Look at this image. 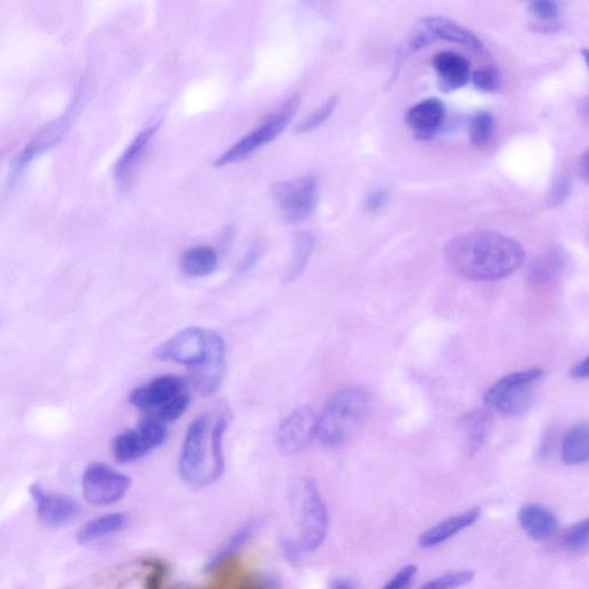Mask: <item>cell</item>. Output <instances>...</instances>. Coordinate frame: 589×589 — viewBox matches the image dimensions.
<instances>
[{"label":"cell","instance_id":"cell-1","mask_svg":"<svg viewBox=\"0 0 589 589\" xmlns=\"http://www.w3.org/2000/svg\"><path fill=\"white\" fill-rule=\"evenodd\" d=\"M445 255L451 269L466 279L493 281L509 277L523 265L522 246L506 235L478 231L451 240Z\"/></svg>","mask_w":589,"mask_h":589},{"label":"cell","instance_id":"cell-2","mask_svg":"<svg viewBox=\"0 0 589 589\" xmlns=\"http://www.w3.org/2000/svg\"><path fill=\"white\" fill-rule=\"evenodd\" d=\"M154 356L163 362L185 365L191 384L203 396L218 392L226 370L223 336L203 327H187L156 348Z\"/></svg>","mask_w":589,"mask_h":589},{"label":"cell","instance_id":"cell-3","mask_svg":"<svg viewBox=\"0 0 589 589\" xmlns=\"http://www.w3.org/2000/svg\"><path fill=\"white\" fill-rule=\"evenodd\" d=\"M371 405V395L362 387L339 390L318 416L316 438L326 447L344 445L364 425Z\"/></svg>","mask_w":589,"mask_h":589},{"label":"cell","instance_id":"cell-4","mask_svg":"<svg viewBox=\"0 0 589 589\" xmlns=\"http://www.w3.org/2000/svg\"><path fill=\"white\" fill-rule=\"evenodd\" d=\"M129 402L142 411L144 417L154 418L166 425L173 423L185 415L189 407L188 381L171 374L158 377L132 390Z\"/></svg>","mask_w":589,"mask_h":589},{"label":"cell","instance_id":"cell-5","mask_svg":"<svg viewBox=\"0 0 589 589\" xmlns=\"http://www.w3.org/2000/svg\"><path fill=\"white\" fill-rule=\"evenodd\" d=\"M212 420L210 415L198 416L188 426L183 440L179 474L186 484L201 488L217 483L220 479L214 469L211 447Z\"/></svg>","mask_w":589,"mask_h":589},{"label":"cell","instance_id":"cell-6","mask_svg":"<svg viewBox=\"0 0 589 589\" xmlns=\"http://www.w3.org/2000/svg\"><path fill=\"white\" fill-rule=\"evenodd\" d=\"M84 86L80 82L78 88L75 89L70 105L67 106L66 111L55 120L43 127L40 132L36 133L32 140L26 144L20 154L15 156L11 174L9 177V186L14 187L20 181L24 174L36 159L40 158L53 147L63 140V137L68 132V129L73 124L74 119L78 116L83 101Z\"/></svg>","mask_w":589,"mask_h":589},{"label":"cell","instance_id":"cell-7","mask_svg":"<svg viewBox=\"0 0 589 589\" xmlns=\"http://www.w3.org/2000/svg\"><path fill=\"white\" fill-rule=\"evenodd\" d=\"M301 105V97L295 95L287 99L279 109L266 117L262 124L257 126L248 135L243 136L231 148L220 155L214 166L225 167L242 162V160L254 155L256 151L273 142L279 135L285 132L290 122L296 116L298 107Z\"/></svg>","mask_w":589,"mask_h":589},{"label":"cell","instance_id":"cell-8","mask_svg":"<svg viewBox=\"0 0 589 589\" xmlns=\"http://www.w3.org/2000/svg\"><path fill=\"white\" fill-rule=\"evenodd\" d=\"M295 497L298 504V534L296 539L304 553L316 552L323 545L328 532L326 503L315 481H298Z\"/></svg>","mask_w":589,"mask_h":589},{"label":"cell","instance_id":"cell-9","mask_svg":"<svg viewBox=\"0 0 589 589\" xmlns=\"http://www.w3.org/2000/svg\"><path fill=\"white\" fill-rule=\"evenodd\" d=\"M542 377L540 369L511 373L487 390L485 402L502 415H522L531 408Z\"/></svg>","mask_w":589,"mask_h":589},{"label":"cell","instance_id":"cell-10","mask_svg":"<svg viewBox=\"0 0 589 589\" xmlns=\"http://www.w3.org/2000/svg\"><path fill=\"white\" fill-rule=\"evenodd\" d=\"M272 196L282 219L288 224H300L311 218L316 211L318 181L313 175H304L294 180L275 183Z\"/></svg>","mask_w":589,"mask_h":589},{"label":"cell","instance_id":"cell-11","mask_svg":"<svg viewBox=\"0 0 589 589\" xmlns=\"http://www.w3.org/2000/svg\"><path fill=\"white\" fill-rule=\"evenodd\" d=\"M132 487L125 473L102 462L91 463L82 476L84 499L95 507H109L120 502Z\"/></svg>","mask_w":589,"mask_h":589},{"label":"cell","instance_id":"cell-12","mask_svg":"<svg viewBox=\"0 0 589 589\" xmlns=\"http://www.w3.org/2000/svg\"><path fill=\"white\" fill-rule=\"evenodd\" d=\"M168 438L167 425L154 418L143 417L134 430L122 432L113 439L112 453L121 464L133 463L159 447Z\"/></svg>","mask_w":589,"mask_h":589},{"label":"cell","instance_id":"cell-13","mask_svg":"<svg viewBox=\"0 0 589 589\" xmlns=\"http://www.w3.org/2000/svg\"><path fill=\"white\" fill-rule=\"evenodd\" d=\"M316 412L309 407L295 409L282 420L275 433V443L283 455H295L316 438Z\"/></svg>","mask_w":589,"mask_h":589},{"label":"cell","instance_id":"cell-14","mask_svg":"<svg viewBox=\"0 0 589 589\" xmlns=\"http://www.w3.org/2000/svg\"><path fill=\"white\" fill-rule=\"evenodd\" d=\"M38 518L45 525L59 527L70 524L81 514V507L72 497L50 492L40 484L29 489Z\"/></svg>","mask_w":589,"mask_h":589},{"label":"cell","instance_id":"cell-15","mask_svg":"<svg viewBox=\"0 0 589 589\" xmlns=\"http://www.w3.org/2000/svg\"><path fill=\"white\" fill-rule=\"evenodd\" d=\"M160 121L145 127L134 140L129 143L128 147L119 157L118 162L114 165V180L121 190H128L133 185V181L142 160L147 154L149 145L154 140L158 132Z\"/></svg>","mask_w":589,"mask_h":589},{"label":"cell","instance_id":"cell-16","mask_svg":"<svg viewBox=\"0 0 589 589\" xmlns=\"http://www.w3.org/2000/svg\"><path fill=\"white\" fill-rule=\"evenodd\" d=\"M518 522L531 539L539 542L553 539L560 530L554 512L538 503L525 504L518 512Z\"/></svg>","mask_w":589,"mask_h":589},{"label":"cell","instance_id":"cell-17","mask_svg":"<svg viewBox=\"0 0 589 589\" xmlns=\"http://www.w3.org/2000/svg\"><path fill=\"white\" fill-rule=\"evenodd\" d=\"M433 66L439 76L442 91H454L466 86L471 79V66L468 59L456 52L443 51L433 59Z\"/></svg>","mask_w":589,"mask_h":589},{"label":"cell","instance_id":"cell-18","mask_svg":"<svg viewBox=\"0 0 589 589\" xmlns=\"http://www.w3.org/2000/svg\"><path fill=\"white\" fill-rule=\"evenodd\" d=\"M481 517V511L478 508H472L453 517L442 520L425 531L419 538V546L423 549H432L443 545L451 538L456 537L458 533L469 529L476 524Z\"/></svg>","mask_w":589,"mask_h":589},{"label":"cell","instance_id":"cell-19","mask_svg":"<svg viewBox=\"0 0 589 589\" xmlns=\"http://www.w3.org/2000/svg\"><path fill=\"white\" fill-rule=\"evenodd\" d=\"M445 117V105L439 99L430 98L412 107L407 122L418 139L428 140L438 132Z\"/></svg>","mask_w":589,"mask_h":589},{"label":"cell","instance_id":"cell-20","mask_svg":"<svg viewBox=\"0 0 589 589\" xmlns=\"http://www.w3.org/2000/svg\"><path fill=\"white\" fill-rule=\"evenodd\" d=\"M419 32L425 35L431 43L440 40L462 44L476 50L483 48V44L476 35L446 18L431 17L424 19Z\"/></svg>","mask_w":589,"mask_h":589},{"label":"cell","instance_id":"cell-21","mask_svg":"<svg viewBox=\"0 0 589 589\" xmlns=\"http://www.w3.org/2000/svg\"><path fill=\"white\" fill-rule=\"evenodd\" d=\"M258 523L256 520H250L243 524L239 530L232 534L223 547L214 553L210 560L205 564L206 573H214L232 563L235 556L248 545V542L254 537L257 531Z\"/></svg>","mask_w":589,"mask_h":589},{"label":"cell","instance_id":"cell-22","mask_svg":"<svg viewBox=\"0 0 589 589\" xmlns=\"http://www.w3.org/2000/svg\"><path fill=\"white\" fill-rule=\"evenodd\" d=\"M128 517L124 512H111L103 516L90 519L78 532V541L81 545H88L98 540L110 537V535L126 529Z\"/></svg>","mask_w":589,"mask_h":589},{"label":"cell","instance_id":"cell-23","mask_svg":"<svg viewBox=\"0 0 589 589\" xmlns=\"http://www.w3.org/2000/svg\"><path fill=\"white\" fill-rule=\"evenodd\" d=\"M217 251L209 246H195L183 252L180 267L190 278L209 277L218 267Z\"/></svg>","mask_w":589,"mask_h":589},{"label":"cell","instance_id":"cell-24","mask_svg":"<svg viewBox=\"0 0 589 589\" xmlns=\"http://www.w3.org/2000/svg\"><path fill=\"white\" fill-rule=\"evenodd\" d=\"M566 264H568V256L563 249H549L532 263L529 271L531 285H546L565 269Z\"/></svg>","mask_w":589,"mask_h":589},{"label":"cell","instance_id":"cell-25","mask_svg":"<svg viewBox=\"0 0 589 589\" xmlns=\"http://www.w3.org/2000/svg\"><path fill=\"white\" fill-rule=\"evenodd\" d=\"M562 458L565 464L581 465L589 458V428L581 423L565 433L562 442Z\"/></svg>","mask_w":589,"mask_h":589},{"label":"cell","instance_id":"cell-26","mask_svg":"<svg viewBox=\"0 0 589 589\" xmlns=\"http://www.w3.org/2000/svg\"><path fill=\"white\" fill-rule=\"evenodd\" d=\"M313 248H315V239L311 234L302 232L296 235L293 259L285 273L286 282H294L301 277L309 263Z\"/></svg>","mask_w":589,"mask_h":589},{"label":"cell","instance_id":"cell-27","mask_svg":"<svg viewBox=\"0 0 589 589\" xmlns=\"http://www.w3.org/2000/svg\"><path fill=\"white\" fill-rule=\"evenodd\" d=\"M464 428L469 447L477 451L484 445L492 428V417L487 411H473L465 418Z\"/></svg>","mask_w":589,"mask_h":589},{"label":"cell","instance_id":"cell-28","mask_svg":"<svg viewBox=\"0 0 589 589\" xmlns=\"http://www.w3.org/2000/svg\"><path fill=\"white\" fill-rule=\"evenodd\" d=\"M494 118L489 112H478L470 122V141L474 147H485L492 140Z\"/></svg>","mask_w":589,"mask_h":589},{"label":"cell","instance_id":"cell-29","mask_svg":"<svg viewBox=\"0 0 589 589\" xmlns=\"http://www.w3.org/2000/svg\"><path fill=\"white\" fill-rule=\"evenodd\" d=\"M474 579L472 570H461L445 573V575L428 580L418 589H457L469 585Z\"/></svg>","mask_w":589,"mask_h":589},{"label":"cell","instance_id":"cell-30","mask_svg":"<svg viewBox=\"0 0 589 589\" xmlns=\"http://www.w3.org/2000/svg\"><path fill=\"white\" fill-rule=\"evenodd\" d=\"M339 98L336 96L331 97L328 101L321 105L319 109L313 111L310 116L304 118L300 124L295 128V132L298 134L310 133L312 130L319 128L325 124L328 118H330L338 106Z\"/></svg>","mask_w":589,"mask_h":589},{"label":"cell","instance_id":"cell-31","mask_svg":"<svg viewBox=\"0 0 589 589\" xmlns=\"http://www.w3.org/2000/svg\"><path fill=\"white\" fill-rule=\"evenodd\" d=\"M589 542V520L586 518L581 522L569 527L563 534L562 543L569 552H580L588 547Z\"/></svg>","mask_w":589,"mask_h":589},{"label":"cell","instance_id":"cell-32","mask_svg":"<svg viewBox=\"0 0 589 589\" xmlns=\"http://www.w3.org/2000/svg\"><path fill=\"white\" fill-rule=\"evenodd\" d=\"M472 81L474 87L484 93H496L500 89V75L493 67L481 68L473 73Z\"/></svg>","mask_w":589,"mask_h":589},{"label":"cell","instance_id":"cell-33","mask_svg":"<svg viewBox=\"0 0 589 589\" xmlns=\"http://www.w3.org/2000/svg\"><path fill=\"white\" fill-rule=\"evenodd\" d=\"M571 180L568 174L561 175L558 178L550 190L549 197H548V204L552 206V208H556V206L563 204L571 193Z\"/></svg>","mask_w":589,"mask_h":589},{"label":"cell","instance_id":"cell-34","mask_svg":"<svg viewBox=\"0 0 589 589\" xmlns=\"http://www.w3.org/2000/svg\"><path fill=\"white\" fill-rule=\"evenodd\" d=\"M235 589H280L278 580L267 575H250L241 578Z\"/></svg>","mask_w":589,"mask_h":589},{"label":"cell","instance_id":"cell-35","mask_svg":"<svg viewBox=\"0 0 589 589\" xmlns=\"http://www.w3.org/2000/svg\"><path fill=\"white\" fill-rule=\"evenodd\" d=\"M530 11L540 20L550 21L560 17V6L552 0H539L530 6Z\"/></svg>","mask_w":589,"mask_h":589},{"label":"cell","instance_id":"cell-36","mask_svg":"<svg viewBox=\"0 0 589 589\" xmlns=\"http://www.w3.org/2000/svg\"><path fill=\"white\" fill-rule=\"evenodd\" d=\"M417 572L416 565L409 564L404 566L382 589H408L413 578L416 577Z\"/></svg>","mask_w":589,"mask_h":589},{"label":"cell","instance_id":"cell-37","mask_svg":"<svg viewBox=\"0 0 589 589\" xmlns=\"http://www.w3.org/2000/svg\"><path fill=\"white\" fill-rule=\"evenodd\" d=\"M281 549L283 555L286 556L287 560L292 563L300 562L302 555L304 554L300 543L297 540L283 538L281 540Z\"/></svg>","mask_w":589,"mask_h":589},{"label":"cell","instance_id":"cell-38","mask_svg":"<svg viewBox=\"0 0 589 589\" xmlns=\"http://www.w3.org/2000/svg\"><path fill=\"white\" fill-rule=\"evenodd\" d=\"M388 202V193L384 189L373 191L365 202V208L369 212H378Z\"/></svg>","mask_w":589,"mask_h":589},{"label":"cell","instance_id":"cell-39","mask_svg":"<svg viewBox=\"0 0 589 589\" xmlns=\"http://www.w3.org/2000/svg\"><path fill=\"white\" fill-rule=\"evenodd\" d=\"M260 259V251L257 248H251L246 256H244L237 267V273L247 274L258 264Z\"/></svg>","mask_w":589,"mask_h":589},{"label":"cell","instance_id":"cell-40","mask_svg":"<svg viewBox=\"0 0 589 589\" xmlns=\"http://www.w3.org/2000/svg\"><path fill=\"white\" fill-rule=\"evenodd\" d=\"M150 573L147 578L145 589H159L164 577V568L162 564L150 563Z\"/></svg>","mask_w":589,"mask_h":589},{"label":"cell","instance_id":"cell-41","mask_svg":"<svg viewBox=\"0 0 589 589\" xmlns=\"http://www.w3.org/2000/svg\"><path fill=\"white\" fill-rule=\"evenodd\" d=\"M572 377L576 379H587L589 377V358L579 362L571 372Z\"/></svg>","mask_w":589,"mask_h":589},{"label":"cell","instance_id":"cell-42","mask_svg":"<svg viewBox=\"0 0 589 589\" xmlns=\"http://www.w3.org/2000/svg\"><path fill=\"white\" fill-rule=\"evenodd\" d=\"M328 589H356L353 580L347 578L334 579Z\"/></svg>","mask_w":589,"mask_h":589},{"label":"cell","instance_id":"cell-43","mask_svg":"<svg viewBox=\"0 0 589 589\" xmlns=\"http://www.w3.org/2000/svg\"><path fill=\"white\" fill-rule=\"evenodd\" d=\"M588 165H589V157H588V152L586 151L585 154L583 155V157H581L580 163H579L580 178L583 179L585 182H588V178H589Z\"/></svg>","mask_w":589,"mask_h":589},{"label":"cell","instance_id":"cell-44","mask_svg":"<svg viewBox=\"0 0 589 589\" xmlns=\"http://www.w3.org/2000/svg\"><path fill=\"white\" fill-rule=\"evenodd\" d=\"M170 589H197V588L187 585V584H179V585H175V586L171 587Z\"/></svg>","mask_w":589,"mask_h":589}]
</instances>
